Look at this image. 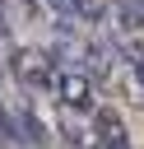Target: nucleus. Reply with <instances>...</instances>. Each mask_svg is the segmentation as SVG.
Masks as SVG:
<instances>
[{
  "mask_svg": "<svg viewBox=\"0 0 144 149\" xmlns=\"http://www.w3.org/2000/svg\"><path fill=\"white\" fill-rule=\"evenodd\" d=\"M9 74L19 79L23 93H37V88H51L56 84V61L42 47H14L9 51Z\"/></svg>",
  "mask_w": 144,
  "mask_h": 149,
  "instance_id": "f257e3e1",
  "label": "nucleus"
},
{
  "mask_svg": "<svg viewBox=\"0 0 144 149\" xmlns=\"http://www.w3.org/2000/svg\"><path fill=\"white\" fill-rule=\"evenodd\" d=\"M56 98H60V107H79V112H93L98 102V84H93V74H88V65L84 61H60L56 65Z\"/></svg>",
  "mask_w": 144,
  "mask_h": 149,
  "instance_id": "f03ea898",
  "label": "nucleus"
},
{
  "mask_svg": "<svg viewBox=\"0 0 144 149\" xmlns=\"http://www.w3.org/2000/svg\"><path fill=\"white\" fill-rule=\"evenodd\" d=\"M60 135L70 140V149H102L98 140V121L79 107H60Z\"/></svg>",
  "mask_w": 144,
  "mask_h": 149,
  "instance_id": "7ed1b4c3",
  "label": "nucleus"
},
{
  "mask_svg": "<svg viewBox=\"0 0 144 149\" xmlns=\"http://www.w3.org/2000/svg\"><path fill=\"white\" fill-rule=\"evenodd\" d=\"M93 121H98V140H102V149H130V135H125L121 112H111V107L102 102V107H93Z\"/></svg>",
  "mask_w": 144,
  "mask_h": 149,
  "instance_id": "20e7f679",
  "label": "nucleus"
},
{
  "mask_svg": "<svg viewBox=\"0 0 144 149\" xmlns=\"http://www.w3.org/2000/svg\"><path fill=\"white\" fill-rule=\"evenodd\" d=\"M51 9H56L60 23H74V19L98 23V19H102V5H98V0H51Z\"/></svg>",
  "mask_w": 144,
  "mask_h": 149,
  "instance_id": "39448f33",
  "label": "nucleus"
},
{
  "mask_svg": "<svg viewBox=\"0 0 144 149\" xmlns=\"http://www.w3.org/2000/svg\"><path fill=\"white\" fill-rule=\"evenodd\" d=\"M14 126H19V135H23L33 149H46V144H51V140H46V126H42L28 107H14Z\"/></svg>",
  "mask_w": 144,
  "mask_h": 149,
  "instance_id": "423d86ee",
  "label": "nucleus"
},
{
  "mask_svg": "<svg viewBox=\"0 0 144 149\" xmlns=\"http://www.w3.org/2000/svg\"><path fill=\"white\" fill-rule=\"evenodd\" d=\"M116 23H121V37H135L144 28V0H116Z\"/></svg>",
  "mask_w": 144,
  "mask_h": 149,
  "instance_id": "0eeeda50",
  "label": "nucleus"
},
{
  "mask_svg": "<svg viewBox=\"0 0 144 149\" xmlns=\"http://www.w3.org/2000/svg\"><path fill=\"white\" fill-rule=\"evenodd\" d=\"M0 135H5V140H19V126H14V112H9L5 102H0Z\"/></svg>",
  "mask_w": 144,
  "mask_h": 149,
  "instance_id": "6e6552de",
  "label": "nucleus"
},
{
  "mask_svg": "<svg viewBox=\"0 0 144 149\" xmlns=\"http://www.w3.org/2000/svg\"><path fill=\"white\" fill-rule=\"evenodd\" d=\"M14 37V19H9V0H0V42Z\"/></svg>",
  "mask_w": 144,
  "mask_h": 149,
  "instance_id": "1a4fd4ad",
  "label": "nucleus"
},
{
  "mask_svg": "<svg viewBox=\"0 0 144 149\" xmlns=\"http://www.w3.org/2000/svg\"><path fill=\"white\" fill-rule=\"evenodd\" d=\"M14 5H19L23 14H37V9H42V0H14Z\"/></svg>",
  "mask_w": 144,
  "mask_h": 149,
  "instance_id": "9d476101",
  "label": "nucleus"
},
{
  "mask_svg": "<svg viewBox=\"0 0 144 149\" xmlns=\"http://www.w3.org/2000/svg\"><path fill=\"white\" fill-rule=\"evenodd\" d=\"M5 70H9V61H0V74H5Z\"/></svg>",
  "mask_w": 144,
  "mask_h": 149,
  "instance_id": "9b49d317",
  "label": "nucleus"
}]
</instances>
